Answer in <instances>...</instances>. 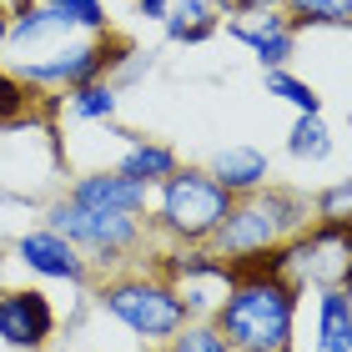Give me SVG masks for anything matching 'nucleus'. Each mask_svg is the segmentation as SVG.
I'll return each mask as SVG.
<instances>
[{
    "mask_svg": "<svg viewBox=\"0 0 352 352\" xmlns=\"http://www.w3.org/2000/svg\"><path fill=\"white\" fill-rule=\"evenodd\" d=\"M236 282L221 297L212 322L221 327L232 352H292L297 338V287L272 262H232Z\"/></svg>",
    "mask_w": 352,
    "mask_h": 352,
    "instance_id": "1",
    "label": "nucleus"
},
{
    "mask_svg": "<svg viewBox=\"0 0 352 352\" xmlns=\"http://www.w3.org/2000/svg\"><path fill=\"white\" fill-rule=\"evenodd\" d=\"M307 232V201L297 191H282V186H262L252 197H236L227 221L217 227V236L206 247L227 262H252V257H267V252L287 247L292 236Z\"/></svg>",
    "mask_w": 352,
    "mask_h": 352,
    "instance_id": "2",
    "label": "nucleus"
},
{
    "mask_svg": "<svg viewBox=\"0 0 352 352\" xmlns=\"http://www.w3.org/2000/svg\"><path fill=\"white\" fill-rule=\"evenodd\" d=\"M232 191L201 166H176L162 186H156V227H162L176 247H206L217 227L232 212Z\"/></svg>",
    "mask_w": 352,
    "mask_h": 352,
    "instance_id": "3",
    "label": "nucleus"
},
{
    "mask_svg": "<svg viewBox=\"0 0 352 352\" xmlns=\"http://www.w3.org/2000/svg\"><path fill=\"white\" fill-rule=\"evenodd\" d=\"M101 307L116 317L126 332H136L141 342H171L186 322V302L176 297V287L156 272H131V277H111L101 287Z\"/></svg>",
    "mask_w": 352,
    "mask_h": 352,
    "instance_id": "4",
    "label": "nucleus"
},
{
    "mask_svg": "<svg viewBox=\"0 0 352 352\" xmlns=\"http://www.w3.org/2000/svg\"><path fill=\"white\" fill-rule=\"evenodd\" d=\"M51 232H60L66 242L91 262H121L126 252H136L146 242V221L126 217V212H91L81 201H56L51 206Z\"/></svg>",
    "mask_w": 352,
    "mask_h": 352,
    "instance_id": "5",
    "label": "nucleus"
},
{
    "mask_svg": "<svg viewBox=\"0 0 352 352\" xmlns=\"http://www.w3.org/2000/svg\"><path fill=\"white\" fill-rule=\"evenodd\" d=\"M51 338H56V307H51V297L36 292V287L0 292V342L21 347V352H41Z\"/></svg>",
    "mask_w": 352,
    "mask_h": 352,
    "instance_id": "6",
    "label": "nucleus"
},
{
    "mask_svg": "<svg viewBox=\"0 0 352 352\" xmlns=\"http://www.w3.org/2000/svg\"><path fill=\"white\" fill-rule=\"evenodd\" d=\"M227 36L242 41L252 56L262 60V71H282L297 51V30L287 21V10H252V15H227Z\"/></svg>",
    "mask_w": 352,
    "mask_h": 352,
    "instance_id": "7",
    "label": "nucleus"
},
{
    "mask_svg": "<svg viewBox=\"0 0 352 352\" xmlns=\"http://www.w3.org/2000/svg\"><path fill=\"white\" fill-rule=\"evenodd\" d=\"M15 257H21L36 277H51V282H71V287H81L86 282V257L76 252L60 232L51 227H41V232H25L21 242H15Z\"/></svg>",
    "mask_w": 352,
    "mask_h": 352,
    "instance_id": "8",
    "label": "nucleus"
},
{
    "mask_svg": "<svg viewBox=\"0 0 352 352\" xmlns=\"http://www.w3.org/2000/svg\"><path fill=\"white\" fill-rule=\"evenodd\" d=\"M66 197L81 201V206H91V212L141 217L151 206V186H141V182H131V176H121V171H91V176H81V182L66 191Z\"/></svg>",
    "mask_w": 352,
    "mask_h": 352,
    "instance_id": "9",
    "label": "nucleus"
},
{
    "mask_svg": "<svg viewBox=\"0 0 352 352\" xmlns=\"http://www.w3.org/2000/svg\"><path fill=\"white\" fill-rule=\"evenodd\" d=\"M206 171H212L217 182L232 191V197H252V191L267 186L272 162H267V151H257V146H221Z\"/></svg>",
    "mask_w": 352,
    "mask_h": 352,
    "instance_id": "10",
    "label": "nucleus"
},
{
    "mask_svg": "<svg viewBox=\"0 0 352 352\" xmlns=\"http://www.w3.org/2000/svg\"><path fill=\"white\" fill-rule=\"evenodd\" d=\"M312 352H352V302L342 287L317 292V342Z\"/></svg>",
    "mask_w": 352,
    "mask_h": 352,
    "instance_id": "11",
    "label": "nucleus"
},
{
    "mask_svg": "<svg viewBox=\"0 0 352 352\" xmlns=\"http://www.w3.org/2000/svg\"><path fill=\"white\" fill-rule=\"evenodd\" d=\"M162 30L176 45H201V41H212L221 30V10L212 6V0H171Z\"/></svg>",
    "mask_w": 352,
    "mask_h": 352,
    "instance_id": "12",
    "label": "nucleus"
},
{
    "mask_svg": "<svg viewBox=\"0 0 352 352\" xmlns=\"http://www.w3.org/2000/svg\"><path fill=\"white\" fill-rule=\"evenodd\" d=\"M176 166H182V162H176V151H171V146H162V141H146V136L126 141V156L116 162V171H121V176H131V182L151 186V191L162 186Z\"/></svg>",
    "mask_w": 352,
    "mask_h": 352,
    "instance_id": "13",
    "label": "nucleus"
},
{
    "mask_svg": "<svg viewBox=\"0 0 352 352\" xmlns=\"http://www.w3.org/2000/svg\"><path fill=\"white\" fill-rule=\"evenodd\" d=\"M287 151H292L297 162H327V156H332V131H327L322 111L292 121V131H287Z\"/></svg>",
    "mask_w": 352,
    "mask_h": 352,
    "instance_id": "14",
    "label": "nucleus"
},
{
    "mask_svg": "<svg viewBox=\"0 0 352 352\" xmlns=\"http://www.w3.org/2000/svg\"><path fill=\"white\" fill-rule=\"evenodd\" d=\"M292 30H307V25H347L352 21V0H282Z\"/></svg>",
    "mask_w": 352,
    "mask_h": 352,
    "instance_id": "15",
    "label": "nucleus"
},
{
    "mask_svg": "<svg viewBox=\"0 0 352 352\" xmlns=\"http://www.w3.org/2000/svg\"><path fill=\"white\" fill-rule=\"evenodd\" d=\"M267 96H282L297 116H317V111H322V96L302 81V76H292L287 66H282V71H267Z\"/></svg>",
    "mask_w": 352,
    "mask_h": 352,
    "instance_id": "16",
    "label": "nucleus"
},
{
    "mask_svg": "<svg viewBox=\"0 0 352 352\" xmlns=\"http://www.w3.org/2000/svg\"><path fill=\"white\" fill-rule=\"evenodd\" d=\"M166 352H232V347H227V338H221V327L212 317H186L182 332L166 342Z\"/></svg>",
    "mask_w": 352,
    "mask_h": 352,
    "instance_id": "17",
    "label": "nucleus"
},
{
    "mask_svg": "<svg viewBox=\"0 0 352 352\" xmlns=\"http://www.w3.org/2000/svg\"><path fill=\"white\" fill-rule=\"evenodd\" d=\"M71 116L76 121H111L116 116V86L111 81H91L71 91Z\"/></svg>",
    "mask_w": 352,
    "mask_h": 352,
    "instance_id": "18",
    "label": "nucleus"
},
{
    "mask_svg": "<svg viewBox=\"0 0 352 352\" xmlns=\"http://www.w3.org/2000/svg\"><path fill=\"white\" fill-rule=\"evenodd\" d=\"M312 212H317L322 227H352V176L347 182H332L327 191H317Z\"/></svg>",
    "mask_w": 352,
    "mask_h": 352,
    "instance_id": "19",
    "label": "nucleus"
},
{
    "mask_svg": "<svg viewBox=\"0 0 352 352\" xmlns=\"http://www.w3.org/2000/svg\"><path fill=\"white\" fill-rule=\"evenodd\" d=\"M51 6L66 15L76 30H91V36H106V30H111V15H106L101 0H51Z\"/></svg>",
    "mask_w": 352,
    "mask_h": 352,
    "instance_id": "20",
    "label": "nucleus"
},
{
    "mask_svg": "<svg viewBox=\"0 0 352 352\" xmlns=\"http://www.w3.org/2000/svg\"><path fill=\"white\" fill-rule=\"evenodd\" d=\"M30 101H36V96L25 91V81H15L10 71L0 76V126H21L30 116Z\"/></svg>",
    "mask_w": 352,
    "mask_h": 352,
    "instance_id": "21",
    "label": "nucleus"
},
{
    "mask_svg": "<svg viewBox=\"0 0 352 352\" xmlns=\"http://www.w3.org/2000/svg\"><path fill=\"white\" fill-rule=\"evenodd\" d=\"M221 15H252V10H282V0H212Z\"/></svg>",
    "mask_w": 352,
    "mask_h": 352,
    "instance_id": "22",
    "label": "nucleus"
},
{
    "mask_svg": "<svg viewBox=\"0 0 352 352\" xmlns=\"http://www.w3.org/2000/svg\"><path fill=\"white\" fill-rule=\"evenodd\" d=\"M136 10L146 15V21H166V10H171V0H136Z\"/></svg>",
    "mask_w": 352,
    "mask_h": 352,
    "instance_id": "23",
    "label": "nucleus"
},
{
    "mask_svg": "<svg viewBox=\"0 0 352 352\" xmlns=\"http://www.w3.org/2000/svg\"><path fill=\"white\" fill-rule=\"evenodd\" d=\"M6 45H10V15L0 10V51H6Z\"/></svg>",
    "mask_w": 352,
    "mask_h": 352,
    "instance_id": "24",
    "label": "nucleus"
},
{
    "mask_svg": "<svg viewBox=\"0 0 352 352\" xmlns=\"http://www.w3.org/2000/svg\"><path fill=\"white\" fill-rule=\"evenodd\" d=\"M146 352H166V342H146Z\"/></svg>",
    "mask_w": 352,
    "mask_h": 352,
    "instance_id": "25",
    "label": "nucleus"
},
{
    "mask_svg": "<svg viewBox=\"0 0 352 352\" xmlns=\"http://www.w3.org/2000/svg\"><path fill=\"white\" fill-rule=\"evenodd\" d=\"M347 30H352V21H347Z\"/></svg>",
    "mask_w": 352,
    "mask_h": 352,
    "instance_id": "26",
    "label": "nucleus"
},
{
    "mask_svg": "<svg viewBox=\"0 0 352 352\" xmlns=\"http://www.w3.org/2000/svg\"><path fill=\"white\" fill-rule=\"evenodd\" d=\"M0 76H6V71H0Z\"/></svg>",
    "mask_w": 352,
    "mask_h": 352,
    "instance_id": "27",
    "label": "nucleus"
}]
</instances>
